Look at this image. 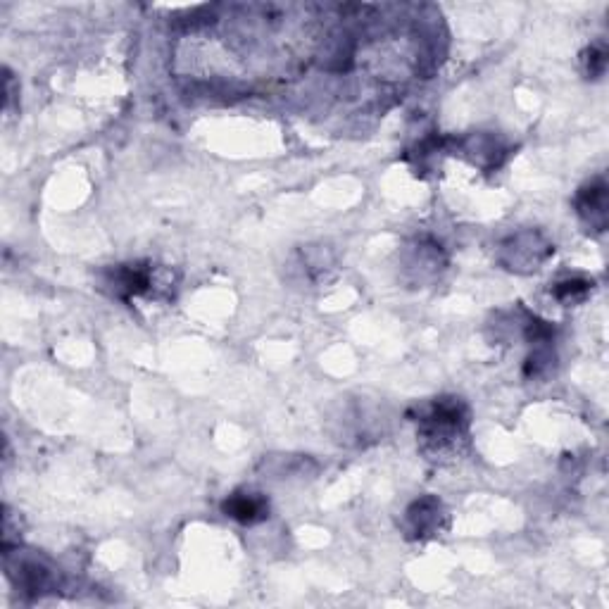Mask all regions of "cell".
<instances>
[{"label":"cell","mask_w":609,"mask_h":609,"mask_svg":"<svg viewBox=\"0 0 609 609\" xmlns=\"http://www.w3.org/2000/svg\"><path fill=\"white\" fill-rule=\"evenodd\" d=\"M419 422H422L419 438H422L424 450L433 460H438L448 452H457V445L467 438L469 412L462 405V400L441 398L429 410L419 414Z\"/></svg>","instance_id":"cell-1"},{"label":"cell","mask_w":609,"mask_h":609,"mask_svg":"<svg viewBox=\"0 0 609 609\" xmlns=\"http://www.w3.org/2000/svg\"><path fill=\"white\" fill-rule=\"evenodd\" d=\"M5 567H8L10 581L15 583L22 593L34 595V598H39L43 593H50V590L58 586L55 569L50 567L46 560H41V557L20 552V548L15 552L5 550Z\"/></svg>","instance_id":"cell-2"},{"label":"cell","mask_w":609,"mask_h":609,"mask_svg":"<svg viewBox=\"0 0 609 609\" xmlns=\"http://www.w3.org/2000/svg\"><path fill=\"white\" fill-rule=\"evenodd\" d=\"M555 253V248L541 234L524 231V234L512 236L510 241L502 243L500 262L512 272H536L548 257Z\"/></svg>","instance_id":"cell-3"},{"label":"cell","mask_w":609,"mask_h":609,"mask_svg":"<svg viewBox=\"0 0 609 609\" xmlns=\"http://www.w3.org/2000/svg\"><path fill=\"white\" fill-rule=\"evenodd\" d=\"M443 521H445V510L441 505V500L436 498H422L417 500L414 505L407 510L405 517V529L407 536L414 538V541H424V538H433L436 533L443 531Z\"/></svg>","instance_id":"cell-4"},{"label":"cell","mask_w":609,"mask_h":609,"mask_svg":"<svg viewBox=\"0 0 609 609\" xmlns=\"http://www.w3.org/2000/svg\"><path fill=\"white\" fill-rule=\"evenodd\" d=\"M576 210L590 229L605 231L607 226V186L602 179L590 181L576 196Z\"/></svg>","instance_id":"cell-5"},{"label":"cell","mask_w":609,"mask_h":609,"mask_svg":"<svg viewBox=\"0 0 609 609\" xmlns=\"http://www.w3.org/2000/svg\"><path fill=\"white\" fill-rule=\"evenodd\" d=\"M222 510L226 517L241 521V524L246 526H253L269 517V500L262 493L238 491L226 498Z\"/></svg>","instance_id":"cell-6"},{"label":"cell","mask_w":609,"mask_h":609,"mask_svg":"<svg viewBox=\"0 0 609 609\" xmlns=\"http://www.w3.org/2000/svg\"><path fill=\"white\" fill-rule=\"evenodd\" d=\"M112 286L119 298H136V295H146L153 288V272L146 265H124L115 269L112 274Z\"/></svg>","instance_id":"cell-7"},{"label":"cell","mask_w":609,"mask_h":609,"mask_svg":"<svg viewBox=\"0 0 609 609\" xmlns=\"http://www.w3.org/2000/svg\"><path fill=\"white\" fill-rule=\"evenodd\" d=\"M593 291V281L588 279H567L560 281V284L555 286V298L560 300V303H581V300L588 298V293Z\"/></svg>","instance_id":"cell-8"},{"label":"cell","mask_w":609,"mask_h":609,"mask_svg":"<svg viewBox=\"0 0 609 609\" xmlns=\"http://www.w3.org/2000/svg\"><path fill=\"white\" fill-rule=\"evenodd\" d=\"M586 65H588V74L590 77H602V72H605L607 58H605V50L602 48H590L586 53Z\"/></svg>","instance_id":"cell-9"}]
</instances>
